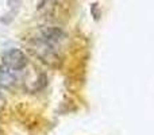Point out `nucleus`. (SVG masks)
I'll return each instance as SVG.
<instances>
[{
  "label": "nucleus",
  "instance_id": "f257e3e1",
  "mask_svg": "<svg viewBox=\"0 0 154 135\" xmlns=\"http://www.w3.org/2000/svg\"><path fill=\"white\" fill-rule=\"evenodd\" d=\"M66 39V34L62 29L56 26L46 27L39 32L37 38L38 50H41L43 57L54 58L57 56V49L62 45V42Z\"/></svg>",
  "mask_w": 154,
  "mask_h": 135
},
{
  "label": "nucleus",
  "instance_id": "f03ea898",
  "mask_svg": "<svg viewBox=\"0 0 154 135\" xmlns=\"http://www.w3.org/2000/svg\"><path fill=\"white\" fill-rule=\"evenodd\" d=\"M2 65L12 73H18L27 68L29 58L20 49H10L2 57Z\"/></svg>",
  "mask_w": 154,
  "mask_h": 135
},
{
  "label": "nucleus",
  "instance_id": "7ed1b4c3",
  "mask_svg": "<svg viewBox=\"0 0 154 135\" xmlns=\"http://www.w3.org/2000/svg\"><path fill=\"white\" fill-rule=\"evenodd\" d=\"M8 4L11 8H18L22 4V0H8Z\"/></svg>",
  "mask_w": 154,
  "mask_h": 135
}]
</instances>
